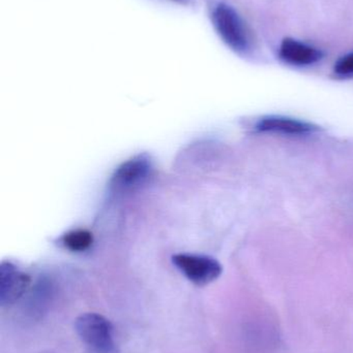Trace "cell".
<instances>
[{
    "instance_id": "8992f818",
    "label": "cell",
    "mask_w": 353,
    "mask_h": 353,
    "mask_svg": "<svg viewBox=\"0 0 353 353\" xmlns=\"http://www.w3.org/2000/svg\"><path fill=\"white\" fill-rule=\"evenodd\" d=\"M279 55L282 60L294 65H310L323 57V53L316 48L292 39L282 41Z\"/></svg>"
},
{
    "instance_id": "ba28073f",
    "label": "cell",
    "mask_w": 353,
    "mask_h": 353,
    "mask_svg": "<svg viewBox=\"0 0 353 353\" xmlns=\"http://www.w3.org/2000/svg\"><path fill=\"white\" fill-rule=\"evenodd\" d=\"M61 244L68 250L82 252L93 244V236L86 230H74L62 236Z\"/></svg>"
},
{
    "instance_id": "5b68a950",
    "label": "cell",
    "mask_w": 353,
    "mask_h": 353,
    "mask_svg": "<svg viewBox=\"0 0 353 353\" xmlns=\"http://www.w3.org/2000/svg\"><path fill=\"white\" fill-rule=\"evenodd\" d=\"M30 278L10 263H2L0 267V305L15 304L26 292Z\"/></svg>"
},
{
    "instance_id": "3957f363",
    "label": "cell",
    "mask_w": 353,
    "mask_h": 353,
    "mask_svg": "<svg viewBox=\"0 0 353 353\" xmlns=\"http://www.w3.org/2000/svg\"><path fill=\"white\" fill-rule=\"evenodd\" d=\"M172 261L187 279L199 286L215 281L223 271L219 261L205 255L180 253L174 255Z\"/></svg>"
},
{
    "instance_id": "6da1fadb",
    "label": "cell",
    "mask_w": 353,
    "mask_h": 353,
    "mask_svg": "<svg viewBox=\"0 0 353 353\" xmlns=\"http://www.w3.org/2000/svg\"><path fill=\"white\" fill-rule=\"evenodd\" d=\"M211 21L222 41L238 53L251 49V35L240 14L226 3H218L211 12Z\"/></svg>"
},
{
    "instance_id": "7a4b0ae2",
    "label": "cell",
    "mask_w": 353,
    "mask_h": 353,
    "mask_svg": "<svg viewBox=\"0 0 353 353\" xmlns=\"http://www.w3.org/2000/svg\"><path fill=\"white\" fill-rule=\"evenodd\" d=\"M77 334L87 346L97 353H111L114 350L113 327L103 315L85 313L75 323Z\"/></svg>"
},
{
    "instance_id": "30bf717a",
    "label": "cell",
    "mask_w": 353,
    "mask_h": 353,
    "mask_svg": "<svg viewBox=\"0 0 353 353\" xmlns=\"http://www.w3.org/2000/svg\"><path fill=\"white\" fill-rule=\"evenodd\" d=\"M178 1H182V0H178Z\"/></svg>"
},
{
    "instance_id": "277c9868",
    "label": "cell",
    "mask_w": 353,
    "mask_h": 353,
    "mask_svg": "<svg viewBox=\"0 0 353 353\" xmlns=\"http://www.w3.org/2000/svg\"><path fill=\"white\" fill-rule=\"evenodd\" d=\"M153 171V163L147 155H137L120 165L112 176V186L128 190L142 184Z\"/></svg>"
},
{
    "instance_id": "52a82bcc",
    "label": "cell",
    "mask_w": 353,
    "mask_h": 353,
    "mask_svg": "<svg viewBox=\"0 0 353 353\" xmlns=\"http://www.w3.org/2000/svg\"><path fill=\"white\" fill-rule=\"evenodd\" d=\"M256 130L258 132H271V134H312L317 130V128L300 120L271 116L260 120L257 123Z\"/></svg>"
},
{
    "instance_id": "9c48e42d",
    "label": "cell",
    "mask_w": 353,
    "mask_h": 353,
    "mask_svg": "<svg viewBox=\"0 0 353 353\" xmlns=\"http://www.w3.org/2000/svg\"><path fill=\"white\" fill-rule=\"evenodd\" d=\"M335 72L340 77H353V53L338 60L335 64Z\"/></svg>"
}]
</instances>
